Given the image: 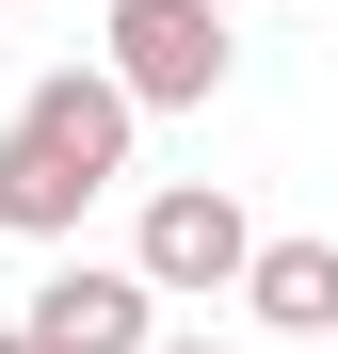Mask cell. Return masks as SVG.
Wrapping results in <instances>:
<instances>
[{"label": "cell", "mask_w": 338, "mask_h": 354, "mask_svg": "<svg viewBox=\"0 0 338 354\" xmlns=\"http://www.w3.org/2000/svg\"><path fill=\"white\" fill-rule=\"evenodd\" d=\"M129 129H145V97L113 81V65H48V81L17 97V129H0V225L65 242L113 177H129Z\"/></svg>", "instance_id": "obj_1"}, {"label": "cell", "mask_w": 338, "mask_h": 354, "mask_svg": "<svg viewBox=\"0 0 338 354\" xmlns=\"http://www.w3.org/2000/svg\"><path fill=\"white\" fill-rule=\"evenodd\" d=\"M113 81L145 113H209L225 97V17L209 0H113Z\"/></svg>", "instance_id": "obj_2"}, {"label": "cell", "mask_w": 338, "mask_h": 354, "mask_svg": "<svg viewBox=\"0 0 338 354\" xmlns=\"http://www.w3.org/2000/svg\"><path fill=\"white\" fill-rule=\"evenodd\" d=\"M32 338L48 354H161V290L129 258H65V274L32 290Z\"/></svg>", "instance_id": "obj_3"}, {"label": "cell", "mask_w": 338, "mask_h": 354, "mask_svg": "<svg viewBox=\"0 0 338 354\" xmlns=\"http://www.w3.org/2000/svg\"><path fill=\"white\" fill-rule=\"evenodd\" d=\"M242 258H258V225L225 209V194H145V242H129V274L178 306V290H242Z\"/></svg>", "instance_id": "obj_4"}, {"label": "cell", "mask_w": 338, "mask_h": 354, "mask_svg": "<svg viewBox=\"0 0 338 354\" xmlns=\"http://www.w3.org/2000/svg\"><path fill=\"white\" fill-rule=\"evenodd\" d=\"M242 306L274 338H338V242H258L242 258Z\"/></svg>", "instance_id": "obj_5"}, {"label": "cell", "mask_w": 338, "mask_h": 354, "mask_svg": "<svg viewBox=\"0 0 338 354\" xmlns=\"http://www.w3.org/2000/svg\"><path fill=\"white\" fill-rule=\"evenodd\" d=\"M0 354H48V338H32V322H17V338H0Z\"/></svg>", "instance_id": "obj_6"}]
</instances>
